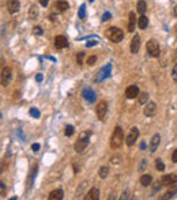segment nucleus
Wrapping results in <instances>:
<instances>
[{
	"label": "nucleus",
	"instance_id": "1",
	"mask_svg": "<svg viewBox=\"0 0 177 200\" xmlns=\"http://www.w3.org/2000/svg\"><path fill=\"white\" fill-rule=\"evenodd\" d=\"M90 136H91V131H84L79 135V139L75 143L74 149L76 152H83V150L89 146V142H90Z\"/></svg>",
	"mask_w": 177,
	"mask_h": 200
},
{
	"label": "nucleus",
	"instance_id": "2",
	"mask_svg": "<svg viewBox=\"0 0 177 200\" xmlns=\"http://www.w3.org/2000/svg\"><path fill=\"white\" fill-rule=\"evenodd\" d=\"M123 140H124V132H123L121 127H116L115 128V132H113L112 138H110V147L112 149H119L121 147Z\"/></svg>",
	"mask_w": 177,
	"mask_h": 200
},
{
	"label": "nucleus",
	"instance_id": "3",
	"mask_svg": "<svg viewBox=\"0 0 177 200\" xmlns=\"http://www.w3.org/2000/svg\"><path fill=\"white\" fill-rule=\"evenodd\" d=\"M106 36H108V38L112 42L119 44V42H121L123 38H124V33H123V30L119 29V27H110V29H108Z\"/></svg>",
	"mask_w": 177,
	"mask_h": 200
},
{
	"label": "nucleus",
	"instance_id": "4",
	"mask_svg": "<svg viewBox=\"0 0 177 200\" xmlns=\"http://www.w3.org/2000/svg\"><path fill=\"white\" fill-rule=\"evenodd\" d=\"M146 49H147V53L151 57H158L159 56V45L155 40H148L147 44H146Z\"/></svg>",
	"mask_w": 177,
	"mask_h": 200
},
{
	"label": "nucleus",
	"instance_id": "5",
	"mask_svg": "<svg viewBox=\"0 0 177 200\" xmlns=\"http://www.w3.org/2000/svg\"><path fill=\"white\" fill-rule=\"evenodd\" d=\"M97 116H98V119L100 120H105L106 117V113H108V103H106V101H100V102L97 103Z\"/></svg>",
	"mask_w": 177,
	"mask_h": 200
},
{
	"label": "nucleus",
	"instance_id": "6",
	"mask_svg": "<svg viewBox=\"0 0 177 200\" xmlns=\"http://www.w3.org/2000/svg\"><path fill=\"white\" fill-rule=\"evenodd\" d=\"M138 136H139V129L136 128V127H134V128H131V131H129L128 136L126 138V143L128 147H131V146L135 144V142L138 140Z\"/></svg>",
	"mask_w": 177,
	"mask_h": 200
},
{
	"label": "nucleus",
	"instance_id": "7",
	"mask_svg": "<svg viewBox=\"0 0 177 200\" xmlns=\"http://www.w3.org/2000/svg\"><path fill=\"white\" fill-rule=\"evenodd\" d=\"M11 79H12V70L10 67L3 68V74H1V84L4 87H7L10 84Z\"/></svg>",
	"mask_w": 177,
	"mask_h": 200
},
{
	"label": "nucleus",
	"instance_id": "8",
	"mask_svg": "<svg viewBox=\"0 0 177 200\" xmlns=\"http://www.w3.org/2000/svg\"><path fill=\"white\" fill-rule=\"evenodd\" d=\"M155 112H157V105H155V102H147V103L145 105L143 113H145L146 117H153V116H155Z\"/></svg>",
	"mask_w": 177,
	"mask_h": 200
},
{
	"label": "nucleus",
	"instance_id": "9",
	"mask_svg": "<svg viewBox=\"0 0 177 200\" xmlns=\"http://www.w3.org/2000/svg\"><path fill=\"white\" fill-rule=\"evenodd\" d=\"M162 185H165V187H172V185L177 184V174H166L162 177L161 180Z\"/></svg>",
	"mask_w": 177,
	"mask_h": 200
},
{
	"label": "nucleus",
	"instance_id": "10",
	"mask_svg": "<svg viewBox=\"0 0 177 200\" xmlns=\"http://www.w3.org/2000/svg\"><path fill=\"white\" fill-rule=\"evenodd\" d=\"M139 95V87L138 86H135V84H131V86H128L126 90V97L128 98V100H134V98H136Z\"/></svg>",
	"mask_w": 177,
	"mask_h": 200
},
{
	"label": "nucleus",
	"instance_id": "11",
	"mask_svg": "<svg viewBox=\"0 0 177 200\" xmlns=\"http://www.w3.org/2000/svg\"><path fill=\"white\" fill-rule=\"evenodd\" d=\"M129 49H131V53H134V55H136L139 52V49H140V37H139L138 34H135L134 38L131 40V46H129Z\"/></svg>",
	"mask_w": 177,
	"mask_h": 200
},
{
	"label": "nucleus",
	"instance_id": "12",
	"mask_svg": "<svg viewBox=\"0 0 177 200\" xmlns=\"http://www.w3.org/2000/svg\"><path fill=\"white\" fill-rule=\"evenodd\" d=\"M19 0H7V8L10 14H16L19 11Z\"/></svg>",
	"mask_w": 177,
	"mask_h": 200
},
{
	"label": "nucleus",
	"instance_id": "13",
	"mask_svg": "<svg viewBox=\"0 0 177 200\" xmlns=\"http://www.w3.org/2000/svg\"><path fill=\"white\" fill-rule=\"evenodd\" d=\"M110 68H112V64H108L105 65V67L101 70L100 72H98V76H97V82H100V81H104L105 78H108L110 75Z\"/></svg>",
	"mask_w": 177,
	"mask_h": 200
},
{
	"label": "nucleus",
	"instance_id": "14",
	"mask_svg": "<svg viewBox=\"0 0 177 200\" xmlns=\"http://www.w3.org/2000/svg\"><path fill=\"white\" fill-rule=\"evenodd\" d=\"M55 46L57 49H64L68 46V41L64 36H57L55 38Z\"/></svg>",
	"mask_w": 177,
	"mask_h": 200
},
{
	"label": "nucleus",
	"instance_id": "15",
	"mask_svg": "<svg viewBox=\"0 0 177 200\" xmlns=\"http://www.w3.org/2000/svg\"><path fill=\"white\" fill-rule=\"evenodd\" d=\"M82 97H83L87 102L91 103L95 101V93H94L91 89H86V90H83V93H82Z\"/></svg>",
	"mask_w": 177,
	"mask_h": 200
},
{
	"label": "nucleus",
	"instance_id": "16",
	"mask_svg": "<svg viewBox=\"0 0 177 200\" xmlns=\"http://www.w3.org/2000/svg\"><path fill=\"white\" fill-rule=\"evenodd\" d=\"M98 199H100V190L97 188H91L84 196V200H98Z\"/></svg>",
	"mask_w": 177,
	"mask_h": 200
},
{
	"label": "nucleus",
	"instance_id": "17",
	"mask_svg": "<svg viewBox=\"0 0 177 200\" xmlns=\"http://www.w3.org/2000/svg\"><path fill=\"white\" fill-rule=\"evenodd\" d=\"M159 140H161L159 133H155V135L151 138V142H150V152H154L155 150L158 149V146H159Z\"/></svg>",
	"mask_w": 177,
	"mask_h": 200
},
{
	"label": "nucleus",
	"instance_id": "18",
	"mask_svg": "<svg viewBox=\"0 0 177 200\" xmlns=\"http://www.w3.org/2000/svg\"><path fill=\"white\" fill-rule=\"evenodd\" d=\"M136 15L134 12H129L128 16V32L129 33H134L135 32V26H136Z\"/></svg>",
	"mask_w": 177,
	"mask_h": 200
},
{
	"label": "nucleus",
	"instance_id": "19",
	"mask_svg": "<svg viewBox=\"0 0 177 200\" xmlns=\"http://www.w3.org/2000/svg\"><path fill=\"white\" fill-rule=\"evenodd\" d=\"M68 7H70V4H68V1H65V0H59V1H56V3H55V8H56V10H59L60 12L67 11Z\"/></svg>",
	"mask_w": 177,
	"mask_h": 200
},
{
	"label": "nucleus",
	"instance_id": "20",
	"mask_svg": "<svg viewBox=\"0 0 177 200\" xmlns=\"http://www.w3.org/2000/svg\"><path fill=\"white\" fill-rule=\"evenodd\" d=\"M48 197H49V200H61L64 197V195H63V190L61 189H55L49 193Z\"/></svg>",
	"mask_w": 177,
	"mask_h": 200
},
{
	"label": "nucleus",
	"instance_id": "21",
	"mask_svg": "<svg viewBox=\"0 0 177 200\" xmlns=\"http://www.w3.org/2000/svg\"><path fill=\"white\" fill-rule=\"evenodd\" d=\"M151 182H153V177L150 174H143L140 177V184L143 185V187H148Z\"/></svg>",
	"mask_w": 177,
	"mask_h": 200
},
{
	"label": "nucleus",
	"instance_id": "22",
	"mask_svg": "<svg viewBox=\"0 0 177 200\" xmlns=\"http://www.w3.org/2000/svg\"><path fill=\"white\" fill-rule=\"evenodd\" d=\"M136 10H138V12L140 14V15H145L146 10H147V4H146V1H145V0H140V1H138Z\"/></svg>",
	"mask_w": 177,
	"mask_h": 200
},
{
	"label": "nucleus",
	"instance_id": "23",
	"mask_svg": "<svg viewBox=\"0 0 177 200\" xmlns=\"http://www.w3.org/2000/svg\"><path fill=\"white\" fill-rule=\"evenodd\" d=\"M138 26H139V29H142V30H145L146 27L148 26V19L146 18L145 15H142L140 18H139V21H138Z\"/></svg>",
	"mask_w": 177,
	"mask_h": 200
},
{
	"label": "nucleus",
	"instance_id": "24",
	"mask_svg": "<svg viewBox=\"0 0 177 200\" xmlns=\"http://www.w3.org/2000/svg\"><path fill=\"white\" fill-rule=\"evenodd\" d=\"M177 193V184L173 185V188H170V189L166 192V195H165L162 199H172V197H174V195Z\"/></svg>",
	"mask_w": 177,
	"mask_h": 200
},
{
	"label": "nucleus",
	"instance_id": "25",
	"mask_svg": "<svg viewBox=\"0 0 177 200\" xmlns=\"http://www.w3.org/2000/svg\"><path fill=\"white\" fill-rule=\"evenodd\" d=\"M108 173H109V168L108 166H101L100 170H98V176L101 178H106L108 177Z\"/></svg>",
	"mask_w": 177,
	"mask_h": 200
},
{
	"label": "nucleus",
	"instance_id": "26",
	"mask_svg": "<svg viewBox=\"0 0 177 200\" xmlns=\"http://www.w3.org/2000/svg\"><path fill=\"white\" fill-rule=\"evenodd\" d=\"M138 101H139L140 105H145V103L148 101V93H140L138 95Z\"/></svg>",
	"mask_w": 177,
	"mask_h": 200
},
{
	"label": "nucleus",
	"instance_id": "27",
	"mask_svg": "<svg viewBox=\"0 0 177 200\" xmlns=\"http://www.w3.org/2000/svg\"><path fill=\"white\" fill-rule=\"evenodd\" d=\"M29 16L32 18V19H35V18L38 16V8H37V6H32V7H30Z\"/></svg>",
	"mask_w": 177,
	"mask_h": 200
},
{
	"label": "nucleus",
	"instance_id": "28",
	"mask_svg": "<svg viewBox=\"0 0 177 200\" xmlns=\"http://www.w3.org/2000/svg\"><path fill=\"white\" fill-rule=\"evenodd\" d=\"M155 168H157V170H159V171H164L165 170V163L162 162L161 158L155 159Z\"/></svg>",
	"mask_w": 177,
	"mask_h": 200
},
{
	"label": "nucleus",
	"instance_id": "29",
	"mask_svg": "<svg viewBox=\"0 0 177 200\" xmlns=\"http://www.w3.org/2000/svg\"><path fill=\"white\" fill-rule=\"evenodd\" d=\"M121 155H113L112 158H110V162H112L113 165H119L120 162H121Z\"/></svg>",
	"mask_w": 177,
	"mask_h": 200
},
{
	"label": "nucleus",
	"instance_id": "30",
	"mask_svg": "<svg viewBox=\"0 0 177 200\" xmlns=\"http://www.w3.org/2000/svg\"><path fill=\"white\" fill-rule=\"evenodd\" d=\"M74 127L72 125H67L65 127V131H64V133H65V136H72L74 135Z\"/></svg>",
	"mask_w": 177,
	"mask_h": 200
},
{
	"label": "nucleus",
	"instance_id": "31",
	"mask_svg": "<svg viewBox=\"0 0 177 200\" xmlns=\"http://www.w3.org/2000/svg\"><path fill=\"white\" fill-rule=\"evenodd\" d=\"M78 15H79V18H84V15H86V6H84V4L81 6V10H79Z\"/></svg>",
	"mask_w": 177,
	"mask_h": 200
},
{
	"label": "nucleus",
	"instance_id": "32",
	"mask_svg": "<svg viewBox=\"0 0 177 200\" xmlns=\"http://www.w3.org/2000/svg\"><path fill=\"white\" fill-rule=\"evenodd\" d=\"M83 57H84V53H83V52H79V53H78V56H76L78 64H82V63H83Z\"/></svg>",
	"mask_w": 177,
	"mask_h": 200
},
{
	"label": "nucleus",
	"instance_id": "33",
	"mask_svg": "<svg viewBox=\"0 0 177 200\" xmlns=\"http://www.w3.org/2000/svg\"><path fill=\"white\" fill-rule=\"evenodd\" d=\"M95 62H97V57H95V56H90V57H87V64H89V65H94V64H95Z\"/></svg>",
	"mask_w": 177,
	"mask_h": 200
},
{
	"label": "nucleus",
	"instance_id": "34",
	"mask_svg": "<svg viewBox=\"0 0 177 200\" xmlns=\"http://www.w3.org/2000/svg\"><path fill=\"white\" fill-rule=\"evenodd\" d=\"M33 33H34V34H37V36H42V29L41 27H40V26H35L34 29H33Z\"/></svg>",
	"mask_w": 177,
	"mask_h": 200
},
{
	"label": "nucleus",
	"instance_id": "35",
	"mask_svg": "<svg viewBox=\"0 0 177 200\" xmlns=\"http://www.w3.org/2000/svg\"><path fill=\"white\" fill-rule=\"evenodd\" d=\"M172 78H173L174 82H177V64L173 67V71H172Z\"/></svg>",
	"mask_w": 177,
	"mask_h": 200
},
{
	"label": "nucleus",
	"instance_id": "36",
	"mask_svg": "<svg viewBox=\"0 0 177 200\" xmlns=\"http://www.w3.org/2000/svg\"><path fill=\"white\" fill-rule=\"evenodd\" d=\"M161 187H162V182H155L154 188H153V193H155V192H158V190L161 189Z\"/></svg>",
	"mask_w": 177,
	"mask_h": 200
},
{
	"label": "nucleus",
	"instance_id": "37",
	"mask_svg": "<svg viewBox=\"0 0 177 200\" xmlns=\"http://www.w3.org/2000/svg\"><path fill=\"white\" fill-rule=\"evenodd\" d=\"M30 114H32L33 117H40V112L37 109H34V108H32V109H30Z\"/></svg>",
	"mask_w": 177,
	"mask_h": 200
},
{
	"label": "nucleus",
	"instance_id": "38",
	"mask_svg": "<svg viewBox=\"0 0 177 200\" xmlns=\"http://www.w3.org/2000/svg\"><path fill=\"white\" fill-rule=\"evenodd\" d=\"M110 18H112V14L105 12V14H104V16H102V22H106V21L110 19Z\"/></svg>",
	"mask_w": 177,
	"mask_h": 200
},
{
	"label": "nucleus",
	"instance_id": "39",
	"mask_svg": "<svg viewBox=\"0 0 177 200\" xmlns=\"http://www.w3.org/2000/svg\"><path fill=\"white\" fill-rule=\"evenodd\" d=\"M32 150H33V151H38V150H40V144H38V143H34V144H33L32 146Z\"/></svg>",
	"mask_w": 177,
	"mask_h": 200
},
{
	"label": "nucleus",
	"instance_id": "40",
	"mask_svg": "<svg viewBox=\"0 0 177 200\" xmlns=\"http://www.w3.org/2000/svg\"><path fill=\"white\" fill-rule=\"evenodd\" d=\"M172 161L176 162V163H177V150H174L173 154H172Z\"/></svg>",
	"mask_w": 177,
	"mask_h": 200
},
{
	"label": "nucleus",
	"instance_id": "41",
	"mask_svg": "<svg viewBox=\"0 0 177 200\" xmlns=\"http://www.w3.org/2000/svg\"><path fill=\"white\" fill-rule=\"evenodd\" d=\"M49 3V0H40V4H41L42 7H46Z\"/></svg>",
	"mask_w": 177,
	"mask_h": 200
},
{
	"label": "nucleus",
	"instance_id": "42",
	"mask_svg": "<svg viewBox=\"0 0 177 200\" xmlns=\"http://www.w3.org/2000/svg\"><path fill=\"white\" fill-rule=\"evenodd\" d=\"M4 189H6V185H4V182H1V181H0V193H3Z\"/></svg>",
	"mask_w": 177,
	"mask_h": 200
},
{
	"label": "nucleus",
	"instance_id": "43",
	"mask_svg": "<svg viewBox=\"0 0 177 200\" xmlns=\"http://www.w3.org/2000/svg\"><path fill=\"white\" fill-rule=\"evenodd\" d=\"M128 197H129V192H128V190H126V192H124V193H123L121 199H128Z\"/></svg>",
	"mask_w": 177,
	"mask_h": 200
},
{
	"label": "nucleus",
	"instance_id": "44",
	"mask_svg": "<svg viewBox=\"0 0 177 200\" xmlns=\"http://www.w3.org/2000/svg\"><path fill=\"white\" fill-rule=\"evenodd\" d=\"M146 165H147V163H146V159H143V161H142V163H140V171L146 168Z\"/></svg>",
	"mask_w": 177,
	"mask_h": 200
},
{
	"label": "nucleus",
	"instance_id": "45",
	"mask_svg": "<svg viewBox=\"0 0 177 200\" xmlns=\"http://www.w3.org/2000/svg\"><path fill=\"white\" fill-rule=\"evenodd\" d=\"M95 44H97V41H90V42H87V44H86V46H89V48H90V46L95 45Z\"/></svg>",
	"mask_w": 177,
	"mask_h": 200
},
{
	"label": "nucleus",
	"instance_id": "46",
	"mask_svg": "<svg viewBox=\"0 0 177 200\" xmlns=\"http://www.w3.org/2000/svg\"><path fill=\"white\" fill-rule=\"evenodd\" d=\"M79 169H81V166L78 168V165H76V163H74V171H75V174H76L78 171H79Z\"/></svg>",
	"mask_w": 177,
	"mask_h": 200
},
{
	"label": "nucleus",
	"instance_id": "47",
	"mask_svg": "<svg viewBox=\"0 0 177 200\" xmlns=\"http://www.w3.org/2000/svg\"><path fill=\"white\" fill-rule=\"evenodd\" d=\"M35 78H37V82H42V75L41 74H38Z\"/></svg>",
	"mask_w": 177,
	"mask_h": 200
},
{
	"label": "nucleus",
	"instance_id": "48",
	"mask_svg": "<svg viewBox=\"0 0 177 200\" xmlns=\"http://www.w3.org/2000/svg\"><path fill=\"white\" fill-rule=\"evenodd\" d=\"M140 149H143V150H145V149H146V143H142V146H140Z\"/></svg>",
	"mask_w": 177,
	"mask_h": 200
},
{
	"label": "nucleus",
	"instance_id": "49",
	"mask_svg": "<svg viewBox=\"0 0 177 200\" xmlns=\"http://www.w3.org/2000/svg\"><path fill=\"white\" fill-rule=\"evenodd\" d=\"M174 15H177V6L174 7Z\"/></svg>",
	"mask_w": 177,
	"mask_h": 200
},
{
	"label": "nucleus",
	"instance_id": "50",
	"mask_svg": "<svg viewBox=\"0 0 177 200\" xmlns=\"http://www.w3.org/2000/svg\"><path fill=\"white\" fill-rule=\"evenodd\" d=\"M176 56H177V51H176Z\"/></svg>",
	"mask_w": 177,
	"mask_h": 200
},
{
	"label": "nucleus",
	"instance_id": "51",
	"mask_svg": "<svg viewBox=\"0 0 177 200\" xmlns=\"http://www.w3.org/2000/svg\"><path fill=\"white\" fill-rule=\"evenodd\" d=\"M90 1H94V0H90Z\"/></svg>",
	"mask_w": 177,
	"mask_h": 200
}]
</instances>
